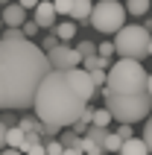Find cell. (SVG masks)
<instances>
[{
	"label": "cell",
	"instance_id": "7402d4cb",
	"mask_svg": "<svg viewBox=\"0 0 152 155\" xmlns=\"http://www.w3.org/2000/svg\"><path fill=\"white\" fill-rule=\"evenodd\" d=\"M111 120H114V114H111L108 108H97V111H94V126H105V129H108Z\"/></svg>",
	"mask_w": 152,
	"mask_h": 155
},
{
	"label": "cell",
	"instance_id": "e575fe53",
	"mask_svg": "<svg viewBox=\"0 0 152 155\" xmlns=\"http://www.w3.org/2000/svg\"><path fill=\"white\" fill-rule=\"evenodd\" d=\"M18 3H21V6H24V9H35V6H38V3H41V0H18Z\"/></svg>",
	"mask_w": 152,
	"mask_h": 155
},
{
	"label": "cell",
	"instance_id": "7c38bea8",
	"mask_svg": "<svg viewBox=\"0 0 152 155\" xmlns=\"http://www.w3.org/2000/svg\"><path fill=\"white\" fill-rule=\"evenodd\" d=\"M91 12H94V0H73L70 21H91Z\"/></svg>",
	"mask_w": 152,
	"mask_h": 155
},
{
	"label": "cell",
	"instance_id": "8992f818",
	"mask_svg": "<svg viewBox=\"0 0 152 155\" xmlns=\"http://www.w3.org/2000/svg\"><path fill=\"white\" fill-rule=\"evenodd\" d=\"M126 6L120 3V0H100V3H94V12H91V26L97 32H120L123 26H126Z\"/></svg>",
	"mask_w": 152,
	"mask_h": 155
},
{
	"label": "cell",
	"instance_id": "d590c367",
	"mask_svg": "<svg viewBox=\"0 0 152 155\" xmlns=\"http://www.w3.org/2000/svg\"><path fill=\"white\" fill-rule=\"evenodd\" d=\"M64 155H85L82 147H73V149H64Z\"/></svg>",
	"mask_w": 152,
	"mask_h": 155
},
{
	"label": "cell",
	"instance_id": "8d00e7d4",
	"mask_svg": "<svg viewBox=\"0 0 152 155\" xmlns=\"http://www.w3.org/2000/svg\"><path fill=\"white\" fill-rule=\"evenodd\" d=\"M0 155H24V152H21V149H9V147H6V149H3Z\"/></svg>",
	"mask_w": 152,
	"mask_h": 155
},
{
	"label": "cell",
	"instance_id": "f546056e",
	"mask_svg": "<svg viewBox=\"0 0 152 155\" xmlns=\"http://www.w3.org/2000/svg\"><path fill=\"white\" fill-rule=\"evenodd\" d=\"M24 155H47V143H32L24 149Z\"/></svg>",
	"mask_w": 152,
	"mask_h": 155
},
{
	"label": "cell",
	"instance_id": "30bf717a",
	"mask_svg": "<svg viewBox=\"0 0 152 155\" xmlns=\"http://www.w3.org/2000/svg\"><path fill=\"white\" fill-rule=\"evenodd\" d=\"M0 18H3V24H6V26H24L26 24V9L21 6V3H9Z\"/></svg>",
	"mask_w": 152,
	"mask_h": 155
},
{
	"label": "cell",
	"instance_id": "4dcf8cb0",
	"mask_svg": "<svg viewBox=\"0 0 152 155\" xmlns=\"http://www.w3.org/2000/svg\"><path fill=\"white\" fill-rule=\"evenodd\" d=\"M144 140H146V147H149V155H152V117L146 120V126H144Z\"/></svg>",
	"mask_w": 152,
	"mask_h": 155
},
{
	"label": "cell",
	"instance_id": "d4e9b609",
	"mask_svg": "<svg viewBox=\"0 0 152 155\" xmlns=\"http://www.w3.org/2000/svg\"><path fill=\"white\" fill-rule=\"evenodd\" d=\"M91 79H94V85L100 88V91L108 85V73H105V70H91Z\"/></svg>",
	"mask_w": 152,
	"mask_h": 155
},
{
	"label": "cell",
	"instance_id": "44dd1931",
	"mask_svg": "<svg viewBox=\"0 0 152 155\" xmlns=\"http://www.w3.org/2000/svg\"><path fill=\"white\" fill-rule=\"evenodd\" d=\"M123 149V138H120L117 132H108V138H105V152H117Z\"/></svg>",
	"mask_w": 152,
	"mask_h": 155
},
{
	"label": "cell",
	"instance_id": "6da1fadb",
	"mask_svg": "<svg viewBox=\"0 0 152 155\" xmlns=\"http://www.w3.org/2000/svg\"><path fill=\"white\" fill-rule=\"evenodd\" d=\"M53 73V64L41 44L29 38H0V108L15 111L35 105L41 82Z\"/></svg>",
	"mask_w": 152,
	"mask_h": 155
},
{
	"label": "cell",
	"instance_id": "f35d334b",
	"mask_svg": "<svg viewBox=\"0 0 152 155\" xmlns=\"http://www.w3.org/2000/svg\"><path fill=\"white\" fill-rule=\"evenodd\" d=\"M3 26H6V24H3V18H0V32H3Z\"/></svg>",
	"mask_w": 152,
	"mask_h": 155
},
{
	"label": "cell",
	"instance_id": "4fadbf2b",
	"mask_svg": "<svg viewBox=\"0 0 152 155\" xmlns=\"http://www.w3.org/2000/svg\"><path fill=\"white\" fill-rule=\"evenodd\" d=\"M24 143H26V132L21 129V126H9V132H6V147L9 149H24Z\"/></svg>",
	"mask_w": 152,
	"mask_h": 155
},
{
	"label": "cell",
	"instance_id": "52a82bcc",
	"mask_svg": "<svg viewBox=\"0 0 152 155\" xmlns=\"http://www.w3.org/2000/svg\"><path fill=\"white\" fill-rule=\"evenodd\" d=\"M47 59H50L53 70H73L82 64V56H79V50L76 47H70V44H59L56 50L47 53Z\"/></svg>",
	"mask_w": 152,
	"mask_h": 155
},
{
	"label": "cell",
	"instance_id": "4316f807",
	"mask_svg": "<svg viewBox=\"0 0 152 155\" xmlns=\"http://www.w3.org/2000/svg\"><path fill=\"white\" fill-rule=\"evenodd\" d=\"M56 3V12L59 15H68L70 18V12H73V0H53Z\"/></svg>",
	"mask_w": 152,
	"mask_h": 155
},
{
	"label": "cell",
	"instance_id": "484cf974",
	"mask_svg": "<svg viewBox=\"0 0 152 155\" xmlns=\"http://www.w3.org/2000/svg\"><path fill=\"white\" fill-rule=\"evenodd\" d=\"M38 135H41V138H47V140H56V138H59V126H47V123H41Z\"/></svg>",
	"mask_w": 152,
	"mask_h": 155
},
{
	"label": "cell",
	"instance_id": "ffe728a7",
	"mask_svg": "<svg viewBox=\"0 0 152 155\" xmlns=\"http://www.w3.org/2000/svg\"><path fill=\"white\" fill-rule=\"evenodd\" d=\"M88 138H91V140H97V143L105 149V138H108V129H105V126H91V129H88Z\"/></svg>",
	"mask_w": 152,
	"mask_h": 155
},
{
	"label": "cell",
	"instance_id": "ba28073f",
	"mask_svg": "<svg viewBox=\"0 0 152 155\" xmlns=\"http://www.w3.org/2000/svg\"><path fill=\"white\" fill-rule=\"evenodd\" d=\"M70 79V85L76 88V94L82 97L85 103H91V97L97 94V85H94V79H91V70H85V68H73V70H64Z\"/></svg>",
	"mask_w": 152,
	"mask_h": 155
},
{
	"label": "cell",
	"instance_id": "5bb4252c",
	"mask_svg": "<svg viewBox=\"0 0 152 155\" xmlns=\"http://www.w3.org/2000/svg\"><path fill=\"white\" fill-rule=\"evenodd\" d=\"M53 32L59 35L61 44H68L70 38H76V32H79V29H76V21H64V24H56V29H53Z\"/></svg>",
	"mask_w": 152,
	"mask_h": 155
},
{
	"label": "cell",
	"instance_id": "5b68a950",
	"mask_svg": "<svg viewBox=\"0 0 152 155\" xmlns=\"http://www.w3.org/2000/svg\"><path fill=\"white\" fill-rule=\"evenodd\" d=\"M149 44H152V35L146 26L140 24H129L123 26L117 35H114V47H117V56L123 59H146L149 56Z\"/></svg>",
	"mask_w": 152,
	"mask_h": 155
},
{
	"label": "cell",
	"instance_id": "603a6c76",
	"mask_svg": "<svg viewBox=\"0 0 152 155\" xmlns=\"http://www.w3.org/2000/svg\"><path fill=\"white\" fill-rule=\"evenodd\" d=\"M18 126H21L26 135H35V132L41 129V120H38V117H21V123H18Z\"/></svg>",
	"mask_w": 152,
	"mask_h": 155
},
{
	"label": "cell",
	"instance_id": "ab89813d",
	"mask_svg": "<svg viewBox=\"0 0 152 155\" xmlns=\"http://www.w3.org/2000/svg\"><path fill=\"white\" fill-rule=\"evenodd\" d=\"M149 59H152V44H149Z\"/></svg>",
	"mask_w": 152,
	"mask_h": 155
},
{
	"label": "cell",
	"instance_id": "1f68e13d",
	"mask_svg": "<svg viewBox=\"0 0 152 155\" xmlns=\"http://www.w3.org/2000/svg\"><path fill=\"white\" fill-rule=\"evenodd\" d=\"M21 29H24V35H26V38H32V35H35V32H38V29H41V26L35 24V21H26V24H24V26H21Z\"/></svg>",
	"mask_w": 152,
	"mask_h": 155
},
{
	"label": "cell",
	"instance_id": "83f0119b",
	"mask_svg": "<svg viewBox=\"0 0 152 155\" xmlns=\"http://www.w3.org/2000/svg\"><path fill=\"white\" fill-rule=\"evenodd\" d=\"M47 155H64V147H61V140H47Z\"/></svg>",
	"mask_w": 152,
	"mask_h": 155
},
{
	"label": "cell",
	"instance_id": "2e32d148",
	"mask_svg": "<svg viewBox=\"0 0 152 155\" xmlns=\"http://www.w3.org/2000/svg\"><path fill=\"white\" fill-rule=\"evenodd\" d=\"M59 140H61V147H64V149H73V147H79L82 135H79L76 129H68V132H61V135H59Z\"/></svg>",
	"mask_w": 152,
	"mask_h": 155
},
{
	"label": "cell",
	"instance_id": "d6a6232c",
	"mask_svg": "<svg viewBox=\"0 0 152 155\" xmlns=\"http://www.w3.org/2000/svg\"><path fill=\"white\" fill-rule=\"evenodd\" d=\"M117 135L123 140H129V138H135V132H132V126H129V123H123V126H117Z\"/></svg>",
	"mask_w": 152,
	"mask_h": 155
},
{
	"label": "cell",
	"instance_id": "8fae6325",
	"mask_svg": "<svg viewBox=\"0 0 152 155\" xmlns=\"http://www.w3.org/2000/svg\"><path fill=\"white\" fill-rule=\"evenodd\" d=\"M120 155H149V147H146L144 138H129V140H123Z\"/></svg>",
	"mask_w": 152,
	"mask_h": 155
},
{
	"label": "cell",
	"instance_id": "836d02e7",
	"mask_svg": "<svg viewBox=\"0 0 152 155\" xmlns=\"http://www.w3.org/2000/svg\"><path fill=\"white\" fill-rule=\"evenodd\" d=\"M6 132H9V126L0 120V147H6Z\"/></svg>",
	"mask_w": 152,
	"mask_h": 155
},
{
	"label": "cell",
	"instance_id": "277c9868",
	"mask_svg": "<svg viewBox=\"0 0 152 155\" xmlns=\"http://www.w3.org/2000/svg\"><path fill=\"white\" fill-rule=\"evenodd\" d=\"M149 85V73L137 59H117L108 68V91L114 94H140Z\"/></svg>",
	"mask_w": 152,
	"mask_h": 155
},
{
	"label": "cell",
	"instance_id": "7a4b0ae2",
	"mask_svg": "<svg viewBox=\"0 0 152 155\" xmlns=\"http://www.w3.org/2000/svg\"><path fill=\"white\" fill-rule=\"evenodd\" d=\"M32 108H35V117L41 123L68 129V126H73V123L82 117L88 103L76 94V88L70 85V79H68L64 70H53L50 76L41 82Z\"/></svg>",
	"mask_w": 152,
	"mask_h": 155
},
{
	"label": "cell",
	"instance_id": "3957f363",
	"mask_svg": "<svg viewBox=\"0 0 152 155\" xmlns=\"http://www.w3.org/2000/svg\"><path fill=\"white\" fill-rule=\"evenodd\" d=\"M102 100H105V108L114 114V120L120 123H137L146 120L152 114V94L149 91H140V94H114L108 88H102Z\"/></svg>",
	"mask_w": 152,
	"mask_h": 155
},
{
	"label": "cell",
	"instance_id": "d6986e66",
	"mask_svg": "<svg viewBox=\"0 0 152 155\" xmlns=\"http://www.w3.org/2000/svg\"><path fill=\"white\" fill-rule=\"evenodd\" d=\"M79 147H82V152H85V155H102V152H105V149H102L100 143H97V140H91L88 135H85V138L79 140Z\"/></svg>",
	"mask_w": 152,
	"mask_h": 155
},
{
	"label": "cell",
	"instance_id": "9a60e30c",
	"mask_svg": "<svg viewBox=\"0 0 152 155\" xmlns=\"http://www.w3.org/2000/svg\"><path fill=\"white\" fill-rule=\"evenodd\" d=\"M149 9H152V0H126V12L135 18H144Z\"/></svg>",
	"mask_w": 152,
	"mask_h": 155
},
{
	"label": "cell",
	"instance_id": "cb8c5ba5",
	"mask_svg": "<svg viewBox=\"0 0 152 155\" xmlns=\"http://www.w3.org/2000/svg\"><path fill=\"white\" fill-rule=\"evenodd\" d=\"M59 35H56V32H50V35H44V41H41V50L44 53H50V50H56V47H59Z\"/></svg>",
	"mask_w": 152,
	"mask_h": 155
},
{
	"label": "cell",
	"instance_id": "74e56055",
	"mask_svg": "<svg viewBox=\"0 0 152 155\" xmlns=\"http://www.w3.org/2000/svg\"><path fill=\"white\" fill-rule=\"evenodd\" d=\"M146 91H149V94H152V73H149V85H146Z\"/></svg>",
	"mask_w": 152,
	"mask_h": 155
},
{
	"label": "cell",
	"instance_id": "9c48e42d",
	"mask_svg": "<svg viewBox=\"0 0 152 155\" xmlns=\"http://www.w3.org/2000/svg\"><path fill=\"white\" fill-rule=\"evenodd\" d=\"M56 18H59V12H56V3L53 0H41L38 6H35V24L44 26V29H56Z\"/></svg>",
	"mask_w": 152,
	"mask_h": 155
},
{
	"label": "cell",
	"instance_id": "e0dca14e",
	"mask_svg": "<svg viewBox=\"0 0 152 155\" xmlns=\"http://www.w3.org/2000/svg\"><path fill=\"white\" fill-rule=\"evenodd\" d=\"M76 50H79L82 59H88V56H100V44H94L91 38H88V41H79V44H76Z\"/></svg>",
	"mask_w": 152,
	"mask_h": 155
},
{
	"label": "cell",
	"instance_id": "f1b7e54d",
	"mask_svg": "<svg viewBox=\"0 0 152 155\" xmlns=\"http://www.w3.org/2000/svg\"><path fill=\"white\" fill-rule=\"evenodd\" d=\"M117 53V47H114V41H102L100 44V56H105V59H111Z\"/></svg>",
	"mask_w": 152,
	"mask_h": 155
},
{
	"label": "cell",
	"instance_id": "ac0fdd59",
	"mask_svg": "<svg viewBox=\"0 0 152 155\" xmlns=\"http://www.w3.org/2000/svg\"><path fill=\"white\" fill-rule=\"evenodd\" d=\"M94 111H97V108H91V105H88V108L82 111V117L73 123V129H76V132H85V129H88V126L94 123Z\"/></svg>",
	"mask_w": 152,
	"mask_h": 155
}]
</instances>
